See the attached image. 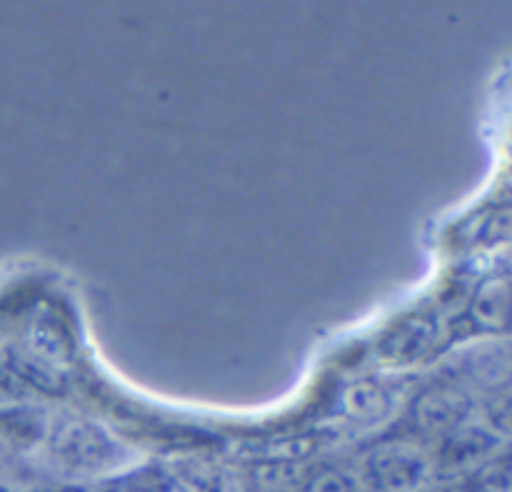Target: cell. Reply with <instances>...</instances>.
Returning a JSON list of instances; mask_svg holds the SVG:
<instances>
[{
	"mask_svg": "<svg viewBox=\"0 0 512 492\" xmlns=\"http://www.w3.org/2000/svg\"><path fill=\"white\" fill-rule=\"evenodd\" d=\"M158 470L168 492H248L243 473L213 455H170Z\"/></svg>",
	"mask_w": 512,
	"mask_h": 492,
	"instance_id": "5b68a950",
	"label": "cell"
},
{
	"mask_svg": "<svg viewBox=\"0 0 512 492\" xmlns=\"http://www.w3.org/2000/svg\"><path fill=\"white\" fill-rule=\"evenodd\" d=\"M453 383L480 395L503 393L510 385V340L508 335H478L460 343L443 360Z\"/></svg>",
	"mask_w": 512,
	"mask_h": 492,
	"instance_id": "277c9868",
	"label": "cell"
},
{
	"mask_svg": "<svg viewBox=\"0 0 512 492\" xmlns=\"http://www.w3.org/2000/svg\"><path fill=\"white\" fill-rule=\"evenodd\" d=\"M298 492H363L355 480L353 468H340V465H325L305 473Z\"/></svg>",
	"mask_w": 512,
	"mask_h": 492,
	"instance_id": "7c38bea8",
	"label": "cell"
},
{
	"mask_svg": "<svg viewBox=\"0 0 512 492\" xmlns=\"http://www.w3.org/2000/svg\"><path fill=\"white\" fill-rule=\"evenodd\" d=\"M510 315V280L508 275H488L480 280L470 298V320L485 330V335H505Z\"/></svg>",
	"mask_w": 512,
	"mask_h": 492,
	"instance_id": "ba28073f",
	"label": "cell"
},
{
	"mask_svg": "<svg viewBox=\"0 0 512 492\" xmlns=\"http://www.w3.org/2000/svg\"><path fill=\"white\" fill-rule=\"evenodd\" d=\"M50 410L33 405H13L0 410V435L18 448H38L43 445L50 425Z\"/></svg>",
	"mask_w": 512,
	"mask_h": 492,
	"instance_id": "9c48e42d",
	"label": "cell"
},
{
	"mask_svg": "<svg viewBox=\"0 0 512 492\" xmlns=\"http://www.w3.org/2000/svg\"><path fill=\"white\" fill-rule=\"evenodd\" d=\"M443 343V323L435 313H418L400 320L380 338L378 360L388 368H413Z\"/></svg>",
	"mask_w": 512,
	"mask_h": 492,
	"instance_id": "8992f818",
	"label": "cell"
},
{
	"mask_svg": "<svg viewBox=\"0 0 512 492\" xmlns=\"http://www.w3.org/2000/svg\"><path fill=\"white\" fill-rule=\"evenodd\" d=\"M480 420L478 395L465 390L463 385L440 383L430 385L423 393L415 395L410 403V423L413 430L425 440V445H438L450 435L470 428Z\"/></svg>",
	"mask_w": 512,
	"mask_h": 492,
	"instance_id": "3957f363",
	"label": "cell"
},
{
	"mask_svg": "<svg viewBox=\"0 0 512 492\" xmlns=\"http://www.w3.org/2000/svg\"><path fill=\"white\" fill-rule=\"evenodd\" d=\"M308 468L298 463H263L250 473V478H245V490L253 488L255 492H298L300 483H303Z\"/></svg>",
	"mask_w": 512,
	"mask_h": 492,
	"instance_id": "30bf717a",
	"label": "cell"
},
{
	"mask_svg": "<svg viewBox=\"0 0 512 492\" xmlns=\"http://www.w3.org/2000/svg\"><path fill=\"white\" fill-rule=\"evenodd\" d=\"M455 488L450 492H512V475L508 453L498 455L490 463L480 465L473 473L453 480Z\"/></svg>",
	"mask_w": 512,
	"mask_h": 492,
	"instance_id": "8fae6325",
	"label": "cell"
},
{
	"mask_svg": "<svg viewBox=\"0 0 512 492\" xmlns=\"http://www.w3.org/2000/svg\"><path fill=\"white\" fill-rule=\"evenodd\" d=\"M350 468L363 492H428L438 480L430 445L410 438L370 445Z\"/></svg>",
	"mask_w": 512,
	"mask_h": 492,
	"instance_id": "7a4b0ae2",
	"label": "cell"
},
{
	"mask_svg": "<svg viewBox=\"0 0 512 492\" xmlns=\"http://www.w3.org/2000/svg\"><path fill=\"white\" fill-rule=\"evenodd\" d=\"M43 460L68 483H105L138 468L135 450L108 425L80 413H53L45 433Z\"/></svg>",
	"mask_w": 512,
	"mask_h": 492,
	"instance_id": "6da1fadb",
	"label": "cell"
},
{
	"mask_svg": "<svg viewBox=\"0 0 512 492\" xmlns=\"http://www.w3.org/2000/svg\"><path fill=\"white\" fill-rule=\"evenodd\" d=\"M0 492H13V490H8V488H0Z\"/></svg>",
	"mask_w": 512,
	"mask_h": 492,
	"instance_id": "5bb4252c",
	"label": "cell"
},
{
	"mask_svg": "<svg viewBox=\"0 0 512 492\" xmlns=\"http://www.w3.org/2000/svg\"><path fill=\"white\" fill-rule=\"evenodd\" d=\"M395 403H398V395L388 383L360 378L345 385L338 398V410L340 418L353 430H373L393 418Z\"/></svg>",
	"mask_w": 512,
	"mask_h": 492,
	"instance_id": "52a82bcc",
	"label": "cell"
},
{
	"mask_svg": "<svg viewBox=\"0 0 512 492\" xmlns=\"http://www.w3.org/2000/svg\"><path fill=\"white\" fill-rule=\"evenodd\" d=\"M93 492H168L165 490L163 478H160V470L150 468H133L128 473L118 475V478H110L105 483L95 485Z\"/></svg>",
	"mask_w": 512,
	"mask_h": 492,
	"instance_id": "4fadbf2b",
	"label": "cell"
}]
</instances>
